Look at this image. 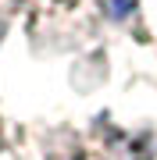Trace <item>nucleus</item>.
I'll use <instances>...</instances> for the list:
<instances>
[{
	"mask_svg": "<svg viewBox=\"0 0 157 160\" xmlns=\"http://www.w3.org/2000/svg\"><path fill=\"white\" fill-rule=\"evenodd\" d=\"M32 7V29H54V32H68L79 29L82 18L93 11V0H29Z\"/></svg>",
	"mask_w": 157,
	"mask_h": 160,
	"instance_id": "obj_1",
	"label": "nucleus"
},
{
	"mask_svg": "<svg viewBox=\"0 0 157 160\" xmlns=\"http://www.w3.org/2000/svg\"><path fill=\"white\" fill-rule=\"evenodd\" d=\"M18 4H22V0H0V18H4V14H11Z\"/></svg>",
	"mask_w": 157,
	"mask_h": 160,
	"instance_id": "obj_2",
	"label": "nucleus"
},
{
	"mask_svg": "<svg viewBox=\"0 0 157 160\" xmlns=\"http://www.w3.org/2000/svg\"><path fill=\"white\" fill-rule=\"evenodd\" d=\"M0 149H4V118H0Z\"/></svg>",
	"mask_w": 157,
	"mask_h": 160,
	"instance_id": "obj_3",
	"label": "nucleus"
}]
</instances>
